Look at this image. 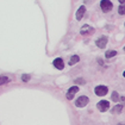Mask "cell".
<instances>
[{
    "label": "cell",
    "instance_id": "obj_6",
    "mask_svg": "<svg viewBox=\"0 0 125 125\" xmlns=\"http://www.w3.org/2000/svg\"><path fill=\"white\" fill-rule=\"evenodd\" d=\"M96 107L99 108V111L105 112V111H107V110L110 108V103H108L107 100H101V101H99V103L96 104Z\"/></svg>",
    "mask_w": 125,
    "mask_h": 125
},
{
    "label": "cell",
    "instance_id": "obj_19",
    "mask_svg": "<svg viewBox=\"0 0 125 125\" xmlns=\"http://www.w3.org/2000/svg\"><path fill=\"white\" fill-rule=\"evenodd\" d=\"M118 125H125V123H119Z\"/></svg>",
    "mask_w": 125,
    "mask_h": 125
},
{
    "label": "cell",
    "instance_id": "obj_10",
    "mask_svg": "<svg viewBox=\"0 0 125 125\" xmlns=\"http://www.w3.org/2000/svg\"><path fill=\"white\" fill-rule=\"evenodd\" d=\"M122 110H123V105H115V107L112 108V113L119 115V113H122Z\"/></svg>",
    "mask_w": 125,
    "mask_h": 125
},
{
    "label": "cell",
    "instance_id": "obj_2",
    "mask_svg": "<svg viewBox=\"0 0 125 125\" xmlns=\"http://www.w3.org/2000/svg\"><path fill=\"white\" fill-rule=\"evenodd\" d=\"M88 101H89L88 96L81 95V96H79L76 100H75V106H76V107H85V106L88 104Z\"/></svg>",
    "mask_w": 125,
    "mask_h": 125
},
{
    "label": "cell",
    "instance_id": "obj_18",
    "mask_svg": "<svg viewBox=\"0 0 125 125\" xmlns=\"http://www.w3.org/2000/svg\"><path fill=\"white\" fill-rule=\"evenodd\" d=\"M118 1H119L120 4H125V0H118Z\"/></svg>",
    "mask_w": 125,
    "mask_h": 125
},
{
    "label": "cell",
    "instance_id": "obj_22",
    "mask_svg": "<svg viewBox=\"0 0 125 125\" xmlns=\"http://www.w3.org/2000/svg\"><path fill=\"white\" fill-rule=\"evenodd\" d=\"M124 25H125V24H124Z\"/></svg>",
    "mask_w": 125,
    "mask_h": 125
},
{
    "label": "cell",
    "instance_id": "obj_16",
    "mask_svg": "<svg viewBox=\"0 0 125 125\" xmlns=\"http://www.w3.org/2000/svg\"><path fill=\"white\" fill-rule=\"evenodd\" d=\"M30 79H31V76H30L29 74H23L21 75V81L23 82H29Z\"/></svg>",
    "mask_w": 125,
    "mask_h": 125
},
{
    "label": "cell",
    "instance_id": "obj_11",
    "mask_svg": "<svg viewBox=\"0 0 125 125\" xmlns=\"http://www.w3.org/2000/svg\"><path fill=\"white\" fill-rule=\"evenodd\" d=\"M79 61H80V57H79L77 55H73V56L70 57V60H69V64H70V66H73V64L77 63Z\"/></svg>",
    "mask_w": 125,
    "mask_h": 125
},
{
    "label": "cell",
    "instance_id": "obj_12",
    "mask_svg": "<svg viewBox=\"0 0 125 125\" xmlns=\"http://www.w3.org/2000/svg\"><path fill=\"white\" fill-rule=\"evenodd\" d=\"M115 55H117V51H115V50H108V51L105 54V57L106 58H112V57H115Z\"/></svg>",
    "mask_w": 125,
    "mask_h": 125
},
{
    "label": "cell",
    "instance_id": "obj_15",
    "mask_svg": "<svg viewBox=\"0 0 125 125\" xmlns=\"http://www.w3.org/2000/svg\"><path fill=\"white\" fill-rule=\"evenodd\" d=\"M118 13L122 14V16L125 14V4H120V6H119V9H118Z\"/></svg>",
    "mask_w": 125,
    "mask_h": 125
},
{
    "label": "cell",
    "instance_id": "obj_3",
    "mask_svg": "<svg viewBox=\"0 0 125 125\" xmlns=\"http://www.w3.org/2000/svg\"><path fill=\"white\" fill-rule=\"evenodd\" d=\"M94 92H95V94L98 96H104L107 94V92H108V88L106 86H103V85H100V86H96L94 88Z\"/></svg>",
    "mask_w": 125,
    "mask_h": 125
},
{
    "label": "cell",
    "instance_id": "obj_7",
    "mask_svg": "<svg viewBox=\"0 0 125 125\" xmlns=\"http://www.w3.org/2000/svg\"><path fill=\"white\" fill-rule=\"evenodd\" d=\"M79 92V87L75 85V86L70 87L69 89H68V93H67V99L68 100H73L74 99V95H75V93H77Z\"/></svg>",
    "mask_w": 125,
    "mask_h": 125
},
{
    "label": "cell",
    "instance_id": "obj_13",
    "mask_svg": "<svg viewBox=\"0 0 125 125\" xmlns=\"http://www.w3.org/2000/svg\"><path fill=\"white\" fill-rule=\"evenodd\" d=\"M9 81H10V79H9L7 76H5V75H1V76H0V86H1V85H5V83H7Z\"/></svg>",
    "mask_w": 125,
    "mask_h": 125
},
{
    "label": "cell",
    "instance_id": "obj_5",
    "mask_svg": "<svg viewBox=\"0 0 125 125\" xmlns=\"http://www.w3.org/2000/svg\"><path fill=\"white\" fill-rule=\"evenodd\" d=\"M107 37L106 36H101V37H99V38L95 41V44H96V47L98 48H100V49H104L107 45Z\"/></svg>",
    "mask_w": 125,
    "mask_h": 125
},
{
    "label": "cell",
    "instance_id": "obj_17",
    "mask_svg": "<svg viewBox=\"0 0 125 125\" xmlns=\"http://www.w3.org/2000/svg\"><path fill=\"white\" fill-rule=\"evenodd\" d=\"M74 82H75L76 85H85V83H86V82H85V80H83V79H81V77L75 79V80H74Z\"/></svg>",
    "mask_w": 125,
    "mask_h": 125
},
{
    "label": "cell",
    "instance_id": "obj_1",
    "mask_svg": "<svg viewBox=\"0 0 125 125\" xmlns=\"http://www.w3.org/2000/svg\"><path fill=\"white\" fill-rule=\"evenodd\" d=\"M100 9L103 10V12H110V11H112L113 9V4L110 1V0H101L100 1Z\"/></svg>",
    "mask_w": 125,
    "mask_h": 125
},
{
    "label": "cell",
    "instance_id": "obj_14",
    "mask_svg": "<svg viewBox=\"0 0 125 125\" xmlns=\"http://www.w3.org/2000/svg\"><path fill=\"white\" fill-rule=\"evenodd\" d=\"M120 100V98H119V94H118V92H112V101H119Z\"/></svg>",
    "mask_w": 125,
    "mask_h": 125
},
{
    "label": "cell",
    "instance_id": "obj_4",
    "mask_svg": "<svg viewBox=\"0 0 125 125\" xmlns=\"http://www.w3.org/2000/svg\"><path fill=\"white\" fill-rule=\"evenodd\" d=\"M94 31H95V30L93 29L91 25H83V26L80 29V33L87 36V35H93V33H94Z\"/></svg>",
    "mask_w": 125,
    "mask_h": 125
},
{
    "label": "cell",
    "instance_id": "obj_9",
    "mask_svg": "<svg viewBox=\"0 0 125 125\" xmlns=\"http://www.w3.org/2000/svg\"><path fill=\"white\" fill-rule=\"evenodd\" d=\"M85 12H86V6H80L79 7V10L76 11V20H81L82 19V17H83V14H85Z\"/></svg>",
    "mask_w": 125,
    "mask_h": 125
},
{
    "label": "cell",
    "instance_id": "obj_20",
    "mask_svg": "<svg viewBox=\"0 0 125 125\" xmlns=\"http://www.w3.org/2000/svg\"><path fill=\"white\" fill-rule=\"evenodd\" d=\"M123 76H124V77H125V70H124V73H123Z\"/></svg>",
    "mask_w": 125,
    "mask_h": 125
},
{
    "label": "cell",
    "instance_id": "obj_8",
    "mask_svg": "<svg viewBox=\"0 0 125 125\" xmlns=\"http://www.w3.org/2000/svg\"><path fill=\"white\" fill-rule=\"evenodd\" d=\"M54 67L56 68V69H58V70H62L63 68H64V62H63V60L62 58H55L54 60Z\"/></svg>",
    "mask_w": 125,
    "mask_h": 125
},
{
    "label": "cell",
    "instance_id": "obj_21",
    "mask_svg": "<svg viewBox=\"0 0 125 125\" xmlns=\"http://www.w3.org/2000/svg\"><path fill=\"white\" fill-rule=\"evenodd\" d=\"M124 51H125V47H124Z\"/></svg>",
    "mask_w": 125,
    "mask_h": 125
}]
</instances>
